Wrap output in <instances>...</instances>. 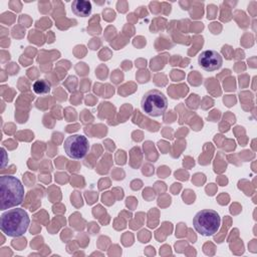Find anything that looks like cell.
I'll use <instances>...</instances> for the list:
<instances>
[{"mask_svg":"<svg viewBox=\"0 0 257 257\" xmlns=\"http://www.w3.org/2000/svg\"><path fill=\"white\" fill-rule=\"evenodd\" d=\"M29 224L30 219L24 209H8L1 214L0 229L8 237L22 236L27 231Z\"/></svg>","mask_w":257,"mask_h":257,"instance_id":"cell-1","label":"cell"},{"mask_svg":"<svg viewBox=\"0 0 257 257\" xmlns=\"http://www.w3.org/2000/svg\"><path fill=\"white\" fill-rule=\"evenodd\" d=\"M24 186L21 181L13 176L0 177V209L14 208L24 199Z\"/></svg>","mask_w":257,"mask_h":257,"instance_id":"cell-2","label":"cell"},{"mask_svg":"<svg viewBox=\"0 0 257 257\" xmlns=\"http://www.w3.org/2000/svg\"><path fill=\"white\" fill-rule=\"evenodd\" d=\"M221 225L220 215L211 209L199 211L193 218L194 229L202 236L209 237L217 233Z\"/></svg>","mask_w":257,"mask_h":257,"instance_id":"cell-3","label":"cell"},{"mask_svg":"<svg viewBox=\"0 0 257 257\" xmlns=\"http://www.w3.org/2000/svg\"><path fill=\"white\" fill-rule=\"evenodd\" d=\"M142 110L153 117L161 116L168 108V99L166 95L159 89H151L147 91L141 100Z\"/></svg>","mask_w":257,"mask_h":257,"instance_id":"cell-4","label":"cell"},{"mask_svg":"<svg viewBox=\"0 0 257 257\" xmlns=\"http://www.w3.org/2000/svg\"><path fill=\"white\" fill-rule=\"evenodd\" d=\"M63 148L64 152L69 158L74 160H81L88 153L89 144L84 136L71 135L64 140Z\"/></svg>","mask_w":257,"mask_h":257,"instance_id":"cell-5","label":"cell"},{"mask_svg":"<svg viewBox=\"0 0 257 257\" xmlns=\"http://www.w3.org/2000/svg\"><path fill=\"white\" fill-rule=\"evenodd\" d=\"M198 63L205 71H215L221 68L223 58L219 52L213 49L204 50L198 56Z\"/></svg>","mask_w":257,"mask_h":257,"instance_id":"cell-6","label":"cell"},{"mask_svg":"<svg viewBox=\"0 0 257 257\" xmlns=\"http://www.w3.org/2000/svg\"><path fill=\"white\" fill-rule=\"evenodd\" d=\"M91 3L86 0H74L71 4L72 13L78 17H86L91 13Z\"/></svg>","mask_w":257,"mask_h":257,"instance_id":"cell-7","label":"cell"},{"mask_svg":"<svg viewBox=\"0 0 257 257\" xmlns=\"http://www.w3.org/2000/svg\"><path fill=\"white\" fill-rule=\"evenodd\" d=\"M50 83L45 79H38L32 85V89L36 94H46L50 91Z\"/></svg>","mask_w":257,"mask_h":257,"instance_id":"cell-8","label":"cell"}]
</instances>
